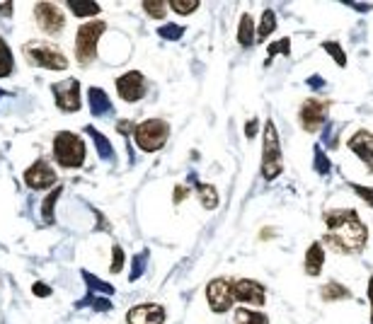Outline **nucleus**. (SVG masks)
<instances>
[{
  "label": "nucleus",
  "mask_w": 373,
  "mask_h": 324,
  "mask_svg": "<svg viewBox=\"0 0 373 324\" xmlns=\"http://www.w3.org/2000/svg\"><path fill=\"white\" fill-rule=\"evenodd\" d=\"M325 227H327L325 242L332 249L344 254H359L366 247V240H369V230L361 223L359 213L354 208L325 213Z\"/></svg>",
  "instance_id": "nucleus-1"
},
{
  "label": "nucleus",
  "mask_w": 373,
  "mask_h": 324,
  "mask_svg": "<svg viewBox=\"0 0 373 324\" xmlns=\"http://www.w3.org/2000/svg\"><path fill=\"white\" fill-rule=\"evenodd\" d=\"M54 157L61 167L66 169H76L83 167L85 162V143L78 133H71V131H61L54 138Z\"/></svg>",
  "instance_id": "nucleus-2"
},
{
  "label": "nucleus",
  "mask_w": 373,
  "mask_h": 324,
  "mask_svg": "<svg viewBox=\"0 0 373 324\" xmlns=\"http://www.w3.org/2000/svg\"><path fill=\"white\" fill-rule=\"evenodd\" d=\"M170 126L165 119H146L134 128V140L143 152H155L167 143Z\"/></svg>",
  "instance_id": "nucleus-3"
},
{
  "label": "nucleus",
  "mask_w": 373,
  "mask_h": 324,
  "mask_svg": "<svg viewBox=\"0 0 373 324\" xmlns=\"http://www.w3.org/2000/svg\"><path fill=\"white\" fill-rule=\"evenodd\" d=\"M25 56L32 66L47 68V71H66L68 68V59L64 56V51L51 42H27Z\"/></svg>",
  "instance_id": "nucleus-4"
},
{
  "label": "nucleus",
  "mask_w": 373,
  "mask_h": 324,
  "mask_svg": "<svg viewBox=\"0 0 373 324\" xmlns=\"http://www.w3.org/2000/svg\"><path fill=\"white\" fill-rule=\"evenodd\" d=\"M284 172V160H281V145L279 133H276L274 121H267L264 126V140H262V177L276 179Z\"/></svg>",
  "instance_id": "nucleus-5"
},
{
  "label": "nucleus",
  "mask_w": 373,
  "mask_h": 324,
  "mask_svg": "<svg viewBox=\"0 0 373 324\" xmlns=\"http://www.w3.org/2000/svg\"><path fill=\"white\" fill-rule=\"evenodd\" d=\"M107 30L105 22L95 20V22H85L78 30L76 37V59L78 64H90L95 61V54H97V42H100V34Z\"/></svg>",
  "instance_id": "nucleus-6"
},
{
  "label": "nucleus",
  "mask_w": 373,
  "mask_h": 324,
  "mask_svg": "<svg viewBox=\"0 0 373 324\" xmlns=\"http://www.w3.org/2000/svg\"><path fill=\"white\" fill-rule=\"evenodd\" d=\"M327 116H330V102L327 100L310 97V100H305L301 104V109H298V121H301L303 131H308V133H315L318 128L325 126Z\"/></svg>",
  "instance_id": "nucleus-7"
},
{
  "label": "nucleus",
  "mask_w": 373,
  "mask_h": 324,
  "mask_svg": "<svg viewBox=\"0 0 373 324\" xmlns=\"http://www.w3.org/2000/svg\"><path fill=\"white\" fill-rule=\"evenodd\" d=\"M206 300L216 315L228 312L230 308H233V300H235L233 281H228V278H213V281L206 286Z\"/></svg>",
  "instance_id": "nucleus-8"
},
{
  "label": "nucleus",
  "mask_w": 373,
  "mask_h": 324,
  "mask_svg": "<svg viewBox=\"0 0 373 324\" xmlns=\"http://www.w3.org/2000/svg\"><path fill=\"white\" fill-rule=\"evenodd\" d=\"M34 20H37L39 30L51 34V37L61 34V32H64V27H66L64 10H61L59 5H54V3H39L37 8H34Z\"/></svg>",
  "instance_id": "nucleus-9"
},
{
  "label": "nucleus",
  "mask_w": 373,
  "mask_h": 324,
  "mask_svg": "<svg viewBox=\"0 0 373 324\" xmlns=\"http://www.w3.org/2000/svg\"><path fill=\"white\" fill-rule=\"evenodd\" d=\"M51 92L56 97V104H59L61 112H78L81 109V83L76 78L64 83H54L51 85Z\"/></svg>",
  "instance_id": "nucleus-10"
},
{
  "label": "nucleus",
  "mask_w": 373,
  "mask_h": 324,
  "mask_svg": "<svg viewBox=\"0 0 373 324\" xmlns=\"http://www.w3.org/2000/svg\"><path fill=\"white\" fill-rule=\"evenodd\" d=\"M146 88H148V85H146V78H143V73H138V71H129L117 78V92H119V97L126 102L143 100Z\"/></svg>",
  "instance_id": "nucleus-11"
},
{
  "label": "nucleus",
  "mask_w": 373,
  "mask_h": 324,
  "mask_svg": "<svg viewBox=\"0 0 373 324\" xmlns=\"http://www.w3.org/2000/svg\"><path fill=\"white\" fill-rule=\"evenodd\" d=\"M233 295L242 305H254V308H262V305L267 303V291H264V286H259L252 278H237V281H233Z\"/></svg>",
  "instance_id": "nucleus-12"
},
{
  "label": "nucleus",
  "mask_w": 373,
  "mask_h": 324,
  "mask_svg": "<svg viewBox=\"0 0 373 324\" xmlns=\"http://www.w3.org/2000/svg\"><path fill=\"white\" fill-rule=\"evenodd\" d=\"M56 179H59V177H56L54 167H51L47 160H37L25 172V184L30 186V189H34V191L49 189V186L56 184Z\"/></svg>",
  "instance_id": "nucleus-13"
},
{
  "label": "nucleus",
  "mask_w": 373,
  "mask_h": 324,
  "mask_svg": "<svg viewBox=\"0 0 373 324\" xmlns=\"http://www.w3.org/2000/svg\"><path fill=\"white\" fill-rule=\"evenodd\" d=\"M126 324H165V308L155 303H143L129 310Z\"/></svg>",
  "instance_id": "nucleus-14"
},
{
  "label": "nucleus",
  "mask_w": 373,
  "mask_h": 324,
  "mask_svg": "<svg viewBox=\"0 0 373 324\" xmlns=\"http://www.w3.org/2000/svg\"><path fill=\"white\" fill-rule=\"evenodd\" d=\"M349 150L354 152L356 157L366 162V167L373 172V133L369 131H356V133L349 138Z\"/></svg>",
  "instance_id": "nucleus-15"
},
{
  "label": "nucleus",
  "mask_w": 373,
  "mask_h": 324,
  "mask_svg": "<svg viewBox=\"0 0 373 324\" xmlns=\"http://www.w3.org/2000/svg\"><path fill=\"white\" fill-rule=\"evenodd\" d=\"M322 264H325V252H322V244L313 242L305 252V261H303V269L308 276H318L322 271Z\"/></svg>",
  "instance_id": "nucleus-16"
},
{
  "label": "nucleus",
  "mask_w": 373,
  "mask_h": 324,
  "mask_svg": "<svg viewBox=\"0 0 373 324\" xmlns=\"http://www.w3.org/2000/svg\"><path fill=\"white\" fill-rule=\"evenodd\" d=\"M88 102H90V112H93L95 116H102V114L112 112V102H109V97H107L105 90H100V88L88 90Z\"/></svg>",
  "instance_id": "nucleus-17"
},
{
  "label": "nucleus",
  "mask_w": 373,
  "mask_h": 324,
  "mask_svg": "<svg viewBox=\"0 0 373 324\" xmlns=\"http://www.w3.org/2000/svg\"><path fill=\"white\" fill-rule=\"evenodd\" d=\"M191 181L196 184V194H199V201L203 208H208V211H213V208L218 206V191L213 189L211 184H201V181L194 179V174H189Z\"/></svg>",
  "instance_id": "nucleus-18"
},
{
  "label": "nucleus",
  "mask_w": 373,
  "mask_h": 324,
  "mask_svg": "<svg viewBox=\"0 0 373 324\" xmlns=\"http://www.w3.org/2000/svg\"><path fill=\"white\" fill-rule=\"evenodd\" d=\"M237 42L240 47H252L254 44V22L250 15H242L240 17V27H237Z\"/></svg>",
  "instance_id": "nucleus-19"
},
{
  "label": "nucleus",
  "mask_w": 373,
  "mask_h": 324,
  "mask_svg": "<svg viewBox=\"0 0 373 324\" xmlns=\"http://www.w3.org/2000/svg\"><path fill=\"white\" fill-rule=\"evenodd\" d=\"M88 133L93 136L95 148H97V152H100L102 160H112V157H114V148H112V143H109V140H107V136H105V133H100V131H97V128H93V126H88Z\"/></svg>",
  "instance_id": "nucleus-20"
},
{
  "label": "nucleus",
  "mask_w": 373,
  "mask_h": 324,
  "mask_svg": "<svg viewBox=\"0 0 373 324\" xmlns=\"http://www.w3.org/2000/svg\"><path fill=\"white\" fill-rule=\"evenodd\" d=\"M235 324H269V317L264 312L240 308L235 310Z\"/></svg>",
  "instance_id": "nucleus-21"
},
{
  "label": "nucleus",
  "mask_w": 373,
  "mask_h": 324,
  "mask_svg": "<svg viewBox=\"0 0 373 324\" xmlns=\"http://www.w3.org/2000/svg\"><path fill=\"white\" fill-rule=\"evenodd\" d=\"M274 30H276V15H274V10H264L262 17H259L257 39H259V42H264V39H267Z\"/></svg>",
  "instance_id": "nucleus-22"
},
{
  "label": "nucleus",
  "mask_w": 373,
  "mask_h": 324,
  "mask_svg": "<svg viewBox=\"0 0 373 324\" xmlns=\"http://www.w3.org/2000/svg\"><path fill=\"white\" fill-rule=\"evenodd\" d=\"M68 10H71L76 17L100 15V5L97 3H88V0H71V3H68Z\"/></svg>",
  "instance_id": "nucleus-23"
},
{
  "label": "nucleus",
  "mask_w": 373,
  "mask_h": 324,
  "mask_svg": "<svg viewBox=\"0 0 373 324\" xmlns=\"http://www.w3.org/2000/svg\"><path fill=\"white\" fill-rule=\"evenodd\" d=\"M320 295H322V300L332 303V300H347L349 298V291L344 286H339L337 281H330L327 286L320 288Z\"/></svg>",
  "instance_id": "nucleus-24"
},
{
  "label": "nucleus",
  "mask_w": 373,
  "mask_h": 324,
  "mask_svg": "<svg viewBox=\"0 0 373 324\" xmlns=\"http://www.w3.org/2000/svg\"><path fill=\"white\" fill-rule=\"evenodd\" d=\"M13 51L8 49V44H5V39L0 37V78H8L10 73H13Z\"/></svg>",
  "instance_id": "nucleus-25"
},
{
  "label": "nucleus",
  "mask_w": 373,
  "mask_h": 324,
  "mask_svg": "<svg viewBox=\"0 0 373 324\" xmlns=\"http://www.w3.org/2000/svg\"><path fill=\"white\" fill-rule=\"evenodd\" d=\"M61 186L59 189H54V194H49L47 198H44V206H42V218H44V223H54V206H56V201H59V196H61Z\"/></svg>",
  "instance_id": "nucleus-26"
},
{
  "label": "nucleus",
  "mask_w": 373,
  "mask_h": 324,
  "mask_svg": "<svg viewBox=\"0 0 373 324\" xmlns=\"http://www.w3.org/2000/svg\"><path fill=\"white\" fill-rule=\"evenodd\" d=\"M83 278H85V283H88L90 288H93V291L90 293H102V295H112L114 293V288L109 286V283H105V281H100V278H95L93 274H88V271H83Z\"/></svg>",
  "instance_id": "nucleus-27"
},
{
  "label": "nucleus",
  "mask_w": 373,
  "mask_h": 324,
  "mask_svg": "<svg viewBox=\"0 0 373 324\" xmlns=\"http://www.w3.org/2000/svg\"><path fill=\"white\" fill-rule=\"evenodd\" d=\"M170 10H174L177 15H191L194 10H199V0H172Z\"/></svg>",
  "instance_id": "nucleus-28"
},
{
  "label": "nucleus",
  "mask_w": 373,
  "mask_h": 324,
  "mask_svg": "<svg viewBox=\"0 0 373 324\" xmlns=\"http://www.w3.org/2000/svg\"><path fill=\"white\" fill-rule=\"evenodd\" d=\"M143 10L150 17H155V20H162V17L167 15V3H162V0H146Z\"/></svg>",
  "instance_id": "nucleus-29"
},
{
  "label": "nucleus",
  "mask_w": 373,
  "mask_h": 324,
  "mask_svg": "<svg viewBox=\"0 0 373 324\" xmlns=\"http://www.w3.org/2000/svg\"><path fill=\"white\" fill-rule=\"evenodd\" d=\"M330 169H332L330 157H327L325 152H322L320 145H315V172L322 174V177H327V174H330Z\"/></svg>",
  "instance_id": "nucleus-30"
},
{
  "label": "nucleus",
  "mask_w": 373,
  "mask_h": 324,
  "mask_svg": "<svg viewBox=\"0 0 373 324\" xmlns=\"http://www.w3.org/2000/svg\"><path fill=\"white\" fill-rule=\"evenodd\" d=\"M158 34H160L162 39H167V42H179L182 39V34H184V27L182 25H162L160 30H158Z\"/></svg>",
  "instance_id": "nucleus-31"
},
{
  "label": "nucleus",
  "mask_w": 373,
  "mask_h": 324,
  "mask_svg": "<svg viewBox=\"0 0 373 324\" xmlns=\"http://www.w3.org/2000/svg\"><path fill=\"white\" fill-rule=\"evenodd\" d=\"M322 49H325L327 54H330L332 59H335V64H337V66H342V68L347 66V54H344L339 44H335V42H322Z\"/></svg>",
  "instance_id": "nucleus-32"
},
{
  "label": "nucleus",
  "mask_w": 373,
  "mask_h": 324,
  "mask_svg": "<svg viewBox=\"0 0 373 324\" xmlns=\"http://www.w3.org/2000/svg\"><path fill=\"white\" fill-rule=\"evenodd\" d=\"M146 261H148V252H141L138 257L134 259V266H131V281H136V278H141V274H143Z\"/></svg>",
  "instance_id": "nucleus-33"
},
{
  "label": "nucleus",
  "mask_w": 373,
  "mask_h": 324,
  "mask_svg": "<svg viewBox=\"0 0 373 324\" xmlns=\"http://www.w3.org/2000/svg\"><path fill=\"white\" fill-rule=\"evenodd\" d=\"M291 51V39H281V42H276V44H271L269 47V61L274 59L276 54H288ZM267 61V64H269Z\"/></svg>",
  "instance_id": "nucleus-34"
},
{
  "label": "nucleus",
  "mask_w": 373,
  "mask_h": 324,
  "mask_svg": "<svg viewBox=\"0 0 373 324\" xmlns=\"http://www.w3.org/2000/svg\"><path fill=\"white\" fill-rule=\"evenodd\" d=\"M112 254H114V261H112V274H119V271L124 269V249L114 244V249H112Z\"/></svg>",
  "instance_id": "nucleus-35"
},
{
  "label": "nucleus",
  "mask_w": 373,
  "mask_h": 324,
  "mask_svg": "<svg viewBox=\"0 0 373 324\" xmlns=\"http://www.w3.org/2000/svg\"><path fill=\"white\" fill-rule=\"evenodd\" d=\"M352 189H354L356 194H359V196L364 198V201L369 203V206L373 208V186H361V184H352Z\"/></svg>",
  "instance_id": "nucleus-36"
},
{
  "label": "nucleus",
  "mask_w": 373,
  "mask_h": 324,
  "mask_svg": "<svg viewBox=\"0 0 373 324\" xmlns=\"http://www.w3.org/2000/svg\"><path fill=\"white\" fill-rule=\"evenodd\" d=\"M322 138H325V143L330 148H337V140H335V124L327 121L325 128H322Z\"/></svg>",
  "instance_id": "nucleus-37"
},
{
  "label": "nucleus",
  "mask_w": 373,
  "mask_h": 324,
  "mask_svg": "<svg viewBox=\"0 0 373 324\" xmlns=\"http://www.w3.org/2000/svg\"><path fill=\"white\" fill-rule=\"evenodd\" d=\"M184 196H189V186H174V203H182Z\"/></svg>",
  "instance_id": "nucleus-38"
},
{
  "label": "nucleus",
  "mask_w": 373,
  "mask_h": 324,
  "mask_svg": "<svg viewBox=\"0 0 373 324\" xmlns=\"http://www.w3.org/2000/svg\"><path fill=\"white\" fill-rule=\"evenodd\" d=\"M257 126H259L257 119H250V124H247V126H245V136H247V138H252V136L257 133Z\"/></svg>",
  "instance_id": "nucleus-39"
},
{
  "label": "nucleus",
  "mask_w": 373,
  "mask_h": 324,
  "mask_svg": "<svg viewBox=\"0 0 373 324\" xmlns=\"http://www.w3.org/2000/svg\"><path fill=\"white\" fill-rule=\"evenodd\" d=\"M34 293H37L39 298H47V295L51 293V288L44 286V283H34Z\"/></svg>",
  "instance_id": "nucleus-40"
},
{
  "label": "nucleus",
  "mask_w": 373,
  "mask_h": 324,
  "mask_svg": "<svg viewBox=\"0 0 373 324\" xmlns=\"http://www.w3.org/2000/svg\"><path fill=\"white\" fill-rule=\"evenodd\" d=\"M308 85H310L313 90H318V88H322V85H325V80H322L320 76H310V78H308Z\"/></svg>",
  "instance_id": "nucleus-41"
},
{
  "label": "nucleus",
  "mask_w": 373,
  "mask_h": 324,
  "mask_svg": "<svg viewBox=\"0 0 373 324\" xmlns=\"http://www.w3.org/2000/svg\"><path fill=\"white\" fill-rule=\"evenodd\" d=\"M369 300H371V324H373V276L369 281Z\"/></svg>",
  "instance_id": "nucleus-42"
},
{
  "label": "nucleus",
  "mask_w": 373,
  "mask_h": 324,
  "mask_svg": "<svg viewBox=\"0 0 373 324\" xmlns=\"http://www.w3.org/2000/svg\"><path fill=\"white\" fill-rule=\"evenodd\" d=\"M0 15H13V3L0 5Z\"/></svg>",
  "instance_id": "nucleus-43"
},
{
  "label": "nucleus",
  "mask_w": 373,
  "mask_h": 324,
  "mask_svg": "<svg viewBox=\"0 0 373 324\" xmlns=\"http://www.w3.org/2000/svg\"><path fill=\"white\" fill-rule=\"evenodd\" d=\"M0 95H3V92H0Z\"/></svg>",
  "instance_id": "nucleus-44"
}]
</instances>
